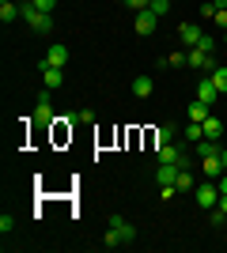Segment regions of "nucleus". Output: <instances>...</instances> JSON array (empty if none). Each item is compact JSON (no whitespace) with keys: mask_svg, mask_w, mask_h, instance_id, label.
Instances as JSON below:
<instances>
[{"mask_svg":"<svg viewBox=\"0 0 227 253\" xmlns=\"http://www.w3.org/2000/svg\"><path fill=\"white\" fill-rule=\"evenodd\" d=\"M133 238H136V227H133L125 215H110V231L102 234V246H106V250H118V246L133 242Z\"/></svg>","mask_w":227,"mask_h":253,"instance_id":"nucleus-1","label":"nucleus"},{"mask_svg":"<svg viewBox=\"0 0 227 253\" xmlns=\"http://www.w3.org/2000/svg\"><path fill=\"white\" fill-rule=\"evenodd\" d=\"M19 19H27V27L38 34H53V15H45V11L34 8V0H27V4H19Z\"/></svg>","mask_w":227,"mask_h":253,"instance_id":"nucleus-2","label":"nucleus"},{"mask_svg":"<svg viewBox=\"0 0 227 253\" xmlns=\"http://www.w3.org/2000/svg\"><path fill=\"white\" fill-rule=\"evenodd\" d=\"M193 201L201 204V208H216V201H220V185H216V178L212 181H201L193 189Z\"/></svg>","mask_w":227,"mask_h":253,"instance_id":"nucleus-3","label":"nucleus"},{"mask_svg":"<svg viewBox=\"0 0 227 253\" xmlns=\"http://www.w3.org/2000/svg\"><path fill=\"white\" fill-rule=\"evenodd\" d=\"M34 121H38V125H53V121H57V117H53V102H49V91H42V95H38Z\"/></svg>","mask_w":227,"mask_h":253,"instance_id":"nucleus-4","label":"nucleus"},{"mask_svg":"<svg viewBox=\"0 0 227 253\" xmlns=\"http://www.w3.org/2000/svg\"><path fill=\"white\" fill-rule=\"evenodd\" d=\"M155 27H159V15H155L151 8L136 11V23H133V31H136V34H144V38H148V34L155 31Z\"/></svg>","mask_w":227,"mask_h":253,"instance_id":"nucleus-5","label":"nucleus"},{"mask_svg":"<svg viewBox=\"0 0 227 253\" xmlns=\"http://www.w3.org/2000/svg\"><path fill=\"white\" fill-rule=\"evenodd\" d=\"M49 64V68H65L68 64V45L65 42H53L49 45V53H45V61H42V68Z\"/></svg>","mask_w":227,"mask_h":253,"instance_id":"nucleus-6","label":"nucleus"},{"mask_svg":"<svg viewBox=\"0 0 227 253\" xmlns=\"http://www.w3.org/2000/svg\"><path fill=\"white\" fill-rule=\"evenodd\" d=\"M178 42H182V49H193V45L201 42V27H197V23H182V27H178Z\"/></svg>","mask_w":227,"mask_h":253,"instance_id":"nucleus-7","label":"nucleus"},{"mask_svg":"<svg viewBox=\"0 0 227 253\" xmlns=\"http://www.w3.org/2000/svg\"><path fill=\"white\" fill-rule=\"evenodd\" d=\"M197 98H201V102H208V106H216V98H220V87L212 84V76H205V80L197 84Z\"/></svg>","mask_w":227,"mask_h":253,"instance_id":"nucleus-8","label":"nucleus"},{"mask_svg":"<svg viewBox=\"0 0 227 253\" xmlns=\"http://www.w3.org/2000/svg\"><path fill=\"white\" fill-rule=\"evenodd\" d=\"M42 80H45L49 91H61V87H65V68H49V64H45V68H42Z\"/></svg>","mask_w":227,"mask_h":253,"instance_id":"nucleus-9","label":"nucleus"},{"mask_svg":"<svg viewBox=\"0 0 227 253\" xmlns=\"http://www.w3.org/2000/svg\"><path fill=\"white\" fill-rule=\"evenodd\" d=\"M151 91H155V80H151V76H136V80H133V95L136 98H148Z\"/></svg>","mask_w":227,"mask_h":253,"instance_id":"nucleus-10","label":"nucleus"},{"mask_svg":"<svg viewBox=\"0 0 227 253\" xmlns=\"http://www.w3.org/2000/svg\"><path fill=\"white\" fill-rule=\"evenodd\" d=\"M201 125H205V136H208V140H220V132H224V121H220L216 114H208Z\"/></svg>","mask_w":227,"mask_h":253,"instance_id":"nucleus-11","label":"nucleus"},{"mask_svg":"<svg viewBox=\"0 0 227 253\" xmlns=\"http://www.w3.org/2000/svg\"><path fill=\"white\" fill-rule=\"evenodd\" d=\"M193 155H201V159H208V155H220V140H201V144H193Z\"/></svg>","mask_w":227,"mask_h":253,"instance_id":"nucleus-12","label":"nucleus"},{"mask_svg":"<svg viewBox=\"0 0 227 253\" xmlns=\"http://www.w3.org/2000/svg\"><path fill=\"white\" fill-rule=\"evenodd\" d=\"M201 140H205V125H201V121H189V125H185V144L193 148V144H201Z\"/></svg>","mask_w":227,"mask_h":253,"instance_id":"nucleus-13","label":"nucleus"},{"mask_svg":"<svg viewBox=\"0 0 227 253\" xmlns=\"http://www.w3.org/2000/svg\"><path fill=\"white\" fill-rule=\"evenodd\" d=\"M208 114H212V106H208V102H201V98L189 102V121H205Z\"/></svg>","mask_w":227,"mask_h":253,"instance_id":"nucleus-14","label":"nucleus"},{"mask_svg":"<svg viewBox=\"0 0 227 253\" xmlns=\"http://www.w3.org/2000/svg\"><path fill=\"white\" fill-rule=\"evenodd\" d=\"M201 163H205L208 178H220V174H224V159H220V155H208V159H201Z\"/></svg>","mask_w":227,"mask_h":253,"instance_id":"nucleus-15","label":"nucleus"},{"mask_svg":"<svg viewBox=\"0 0 227 253\" xmlns=\"http://www.w3.org/2000/svg\"><path fill=\"white\" fill-rule=\"evenodd\" d=\"M0 19H4V23L19 19V4H11V0H0Z\"/></svg>","mask_w":227,"mask_h":253,"instance_id":"nucleus-16","label":"nucleus"},{"mask_svg":"<svg viewBox=\"0 0 227 253\" xmlns=\"http://www.w3.org/2000/svg\"><path fill=\"white\" fill-rule=\"evenodd\" d=\"M174 185H178V193H189V185H193V174H189V167H182V170H178Z\"/></svg>","mask_w":227,"mask_h":253,"instance_id":"nucleus-17","label":"nucleus"},{"mask_svg":"<svg viewBox=\"0 0 227 253\" xmlns=\"http://www.w3.org/2000/svg\"><path fill=\"white\" fill-rule=\"evenodd\" d=\"M167 64H171V68H185V64H189V49H174L171 57H167Z\"/></svg>","mask_w":227,"mask_h":253,"instance_id":"nucleus-18","label":"nucleus"},{"mask_svg":"<svg viewBox=\"0 0 227 253\" xmlns=\"http://www.w3.org/2000/svg\"><path fill=\"white\" fill-rule=\"evenodd\" d=\"M155 144H159V148H163V144H174V128L159 125V128H155Z\"/></svg>","mask_w":227,"mask_h":253,"instance_id":"nucleus-19","label":"nucleus"},{"mask_svg":"<svg viewBox=\"0 0 227 253\" xmlns=\"http://www.w3.org/2000/svg\"><path fill=\"white\" fill-rule=\"evenodd\" d=\"M208 76H212V84L220 87V95H227V68H224V64H220L216 72H208Z\"/></svg>","mask_w":227,"mask_h":253,"instance_id":"nucleus-20","label":"nucleus"},{"mask_svg":"<svg viewBox=\"0 0 227 253\" xmlns=\"http://www.w3.org/2000/svg\"><path fill=\"white\" fill-rule=\"evenodd\" d=\"M148 8H151V11H155V15H159V19H163V15L171 11V0H151Z\"/></svg>","mask_w":227,"mask_h":253,"instance_id":"nucleus-21","label":"nucleus"},{"mask_svg":"<svg viewBox=\"0 0 227 253\" xmlns=\"http://www.w3.org/2000/svg\"><path fill=\"white\" fill-rule=\"evenodd\" d=\"M216 11H220L216 0H205V4H201V15H205V19H216Z\"/></svg>","mask_w":227,"mask_h":253,"instance_id":"nucleus-22","label":"nucleus"},{"mask_svg":"<svg viewBox=\"0 0 227 253\" xmlns=\"http://www.w3.org/2000/svg\"><path fill=\"white\" fill-rule=\"evenodd\" d=\"M197 49H205V53H216V38H212V34H201Z\"/></svg>","mask_w":227,"mask_h":253,"instance_id":"nucleus-23","label":"nucleus"},{"mask_svg":"<svg viewBox=\"0 0 227 253\" xmlns=\"http://www.w3.org/2000/svg\"><path fill=\"white\" fill-rule=\"evenodd\" d=\"M0 231H4V234L15 231V215H8V211H4V215H0Z\"/></svg>","mask_w":227,"mask_h":253,"instance_id":"nucleus-24","label":"nucleus"},{"mask_svg":"<svg viewBox=\"0 0 227 253\" xmlns=\"http://www.w3.org/2000/svg\"><path fill=\"white\" fill-rule=\"evenodd\" d=\"M178 197V185H159V201H174Z\"/></svg>","mask_w":227,"mask_h":253,"instance_id":"nucleus-25","label":"nucleus"},{"mask_svg":"<svg viewBox=\"0 0 227 253\" xmlns=\"http://www.w3.org/2000/svg\"><path fill=\"white\" fill-rule=\"evenodd\" d=\"M34 8H38V11H45V15H53L57 0H34Z\"/></svg>","mask_w":227,"mask_h":253,"instance_id":"nucleus-26","label":"nucleus"},{"mask_svg":"<svg viewBox=\"0 0 227 253\" xmlns=\"http://www.w3.org/2000/svg\"><path fill=\"white\" fill-rule=\"evenodd\" d=\"M208 219H212V227H224V223H227V211L212 208V215H208Z\"/></svg>","mask_w":227,"mask_h":253,"instance_id":"nucleus-27","label":"nucleus"},{"mask_svg":"<svg viewBox=\"0 0 227 253\" xmlns=\"http://www.w3.org/2000/svg\"><path fill=\"white\" fill-rule=\"evenodd\" d=\"M121 4H129L133 11H144V8H148V4H151V0H121Z\"/></svg>","mask_w":227,"mask_h":253,"instance_id":"nucleus-28","label":"nucleus"},{"mask_svg":"<svg viewBox=\"0 0 227 253\" xmlns=\"http://www.w3.org/2000/svg\"><path fill=\"white\" fill-rule=\"evenodd\" d=\"M216 27H220V31H227V8L216 11Z\"/></svg>","mask_w":227,"mask_h":253,"instance_id":"nucleus-29","label":"nucleus"},{"mask_svg":"<svg viewBox=\"0 0 227 253\" xmlns=\"http://www.w3.org/2000/svg\"><path fill=\"white\" fill-rule=\"evenodd\" d=\"M216 185H220V193H227V170H224V174L216 178Z\"/></svg>","mask_w":227,"mask_h":253,"instance_id":"nucleus-30","label":"nucleus"},{"mask_svg":"<svg viewBox=\"0 0 227 253\" xmlns=\"http://www.w3.org/2000/svg\"><path fill=\"white\" fill-rule=\"evenodd\" d=\"M220 159H224V170H227V148H224V151H220Z\"/></svg>","mask_w":227,"mask_h":253,"instance_id":"nucleus-31","label":"nucleus"},{"mask_svg":"<svg viewBox=\"0 0 227 253\" xmlns=\"http://www.w3.org/2000/svg\"><path fill=\"white\" fill-rule=\"evenodd\" d=\"M224 42H227V31H224Z\"/></svg>","mask_w":227,"mask_h":253,"instance_id":"nucleus-32","label":"nucleus"}]
</instances>
